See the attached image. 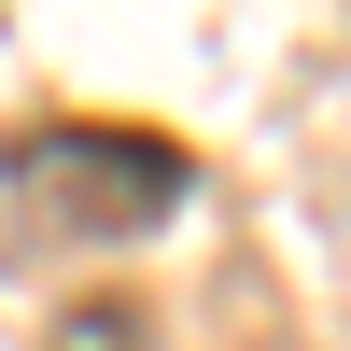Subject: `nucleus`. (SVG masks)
Segmentation results:
<instances>
[{
    "label": "nucleus",
    "instance_id": "nucleus-2",
    "mask_svg": "<svg viewBox=\"0 0 351 351\" xmlns=\"http://www.w3.org/2000/svg\"><path fill=\"white\" fill-rule=\"evenodd\" d=\"M43 351H155V309L141 295H84V309H56Z\"/></svg>",
    "mask_w": 351,
    "mask_h": 351
},
{
    "label": "nucleus",
    "instance_id": "nucleus-1",
    "mask_svg": "<svg viewBox=\"0 0 351 351\" xmlns=\"http://www.w3.org/2000/svg\"><path fill=\"white\" fill-rule=\"evenodd\" d=\"M0 183L56 225V239H141L155 211H183L197 155L169 127H99V112H28L0 127Z\"/></svg>",
    "mask_w": 351,
    "mask_h": 351
}]
</instances>
